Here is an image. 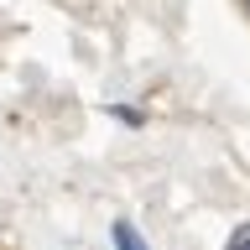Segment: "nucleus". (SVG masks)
Returning <instances> with one entry per match:
<instances>
[{
  "mask_svg": "<svg viewBox=\"0 0 250 250\" xmlns=\"http://www.w3.org/2000/svg\"><path fill=\"white\" fill-rule=\"evenodd\" d=\"M109 240H115V250H146V240H141V229L130 219H115L109 224Z\"/></svg>",
  "mask_w": 250,
  "mask_h": 250,
  "instance_id": "nucleus-1",
  "label": "nucleus"
},
{
  "mask_svg": "<svg viewBox=\"0 0 250 250\" xmlns=\"http://www.w3.org/2000/svg\"><path fill=\"white\" fill-rule=\"evenodd\" d=\"M109 115H115L120 125H146V115H141L136 104H109Z\"/></svg>",
  "mask_w": 250,
  "mask_h": 250,
  "instance_id": "nucleus-2",
  "label": "nucleus"
},
{
  "mask_svg": "<svg viewBox=\"0 0 250 250\" xmlns=\"http://www.w3.org/2000/svg\"><path fill=\"white\" fill-rule=\"evenodd\" d=\"M229 250H250V224H240V229L229 234Z\"/></svg>",
  "mask_w": 250,
  "mask_h": 250,
  "instance_id": "nucleus-3",
  "label": "nucleus"
},
{
  "mask_svg": "<svg viewBox=\"0 0 250 250\" xmlns=\"http://www.w3.org/2000/svg\"><path fill=\"white\" fill-rule=\"evenodd\" d=\"M245 5H250V0H245Z\"/></svg>",
  "mask_w": 250,
  "mask_h": 250,
  "instance_id": "nucleus-4",
  "label": "nucleus"
}]
</instances>
